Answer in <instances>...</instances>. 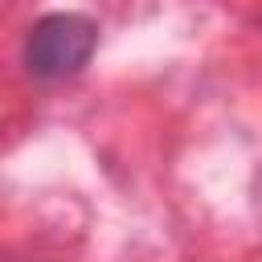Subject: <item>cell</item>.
I'll list each match as a JSON object with an SVG mask.
<instances>
[{
	"label": "cell",
	"instance_id": "1",
	"mask_svg": "<svg viewBox=\"0 0 262 262\" xmlns=\"http://www.w3.org/2000/svg\"><path fill=\"white\" fill-rule=\"evenodd\" d=\"M98 45V25L82 12H49L25 37V70L37 82L74 78Z\"/></svg>",
	"mask_w": 262,
	"mask_h": 262
}]
</instances>
